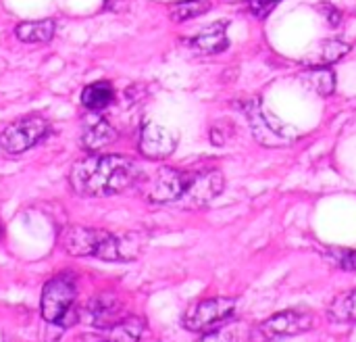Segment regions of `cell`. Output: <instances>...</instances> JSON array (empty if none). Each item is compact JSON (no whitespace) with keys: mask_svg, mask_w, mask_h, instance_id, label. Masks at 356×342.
Masks as SVG:
<instances>
[{"mask_svg":"<svg viewBox=\"0 0 356 342\" xmlns=\"http://www.w3.org/2000/svg\"><path fill=\"white\" fill-rule=\"evenodd\" d=\"M77 301V282L73 274H56L50 278L42 288L40 311L48 324L69 328L81 320L79 311L75 309Z\"/></svg>","mask_w":356,"mask_h":342,"instance_id":"3957f363","label":"cell"},{"mask_svg":"<svg viewBox=\"0 0 356 342\" xmlns=\"http://www.w3.org/2000/svg\"><path fill=\"white\" fill-rule=\"evenodd\" d=\"M140 153L150 161H161L173 155L177 148V136L159 123H144L138 140Z\"/></svg>","mask_w":356,"mask_h":342,"instance_id":"30bf717a","label":"cell"},{"mask_svg":"<svg viewBox=\"0 0 356 342\" xmlns=\"http://www.w3.org/2000/svg\"><path fill=\"white\" fill-rule=\"evenodd\" d=\"M140 182V165L123 155H90L69 171V186L79 196H111Z\"/></svg>","mask_w":356,"mask_h":342,"instance_id":"6da1fadb","label":"cell"},{"mask_svg":"<svg viewBox=\"0 0 356 342\" xmlns=\"http://www.w3.org/2000/svg\"><path fill=\"white\" fill-rule=\"evenodd\" d=\"M86 316H88V322L98 330H108L127 318L123 303L113 295H96L88 303Z\"/></svg>","mask_w":356,"mask_h":342,"instance_id":"8fae6325","label":"cell"},{"mask_svg":"<svg viewBox=\"0 0 356 342\" xmlns=\"http://www.w3.org/2000/svg\"><path fill=\"white\" fill-rule=\"evenodd\" d=\"M319 8H323V10H327V13H330V17H327V19H330V23H332V25H338V23L342 21V13H340V10H336V8H332L330 4L319 6Z\"/></svg>","mask_w":356,"mask_h":342,"instance_id":"cb8c5ba5","label":"cell"},{"mask_svg":"<svg viewBox=\"0 0 356 342\" xmlns=\"http://www.w3.org/2000/svg\"><path fill=\"white\" fill-rule=\"evenodd\" d=\"M209 8H211V4L204 2V0H179V2H175V4H171L169 15H171L173 21L184 23V21H188V19L200 17V15L207 13Z\"/></svg>","mask_w":356,"mask_h":342,"instance_id":"44dd1931","label":"cell"},{"mask_svg":"<svg viewBox=\"0 0 356 342\" xmlns=\"http://www.w3.org/2000/svg\"><path fill=\"white\" fill-rule=\"evenodd\" d=\"M240 109L244 111V115L248 117V123L252 125L254 138L265 144V146H280V144H288L292 140H296V130L290 127L288 123H284L280 117L271 115L267 111V107L261 102V98H252L240 104Z\"/></svg>","mask_w":356,"mask_h":342,"instance_id":"277c9868","label":"cell"},{"mask_svg":"<svg viewBox=\"0 0 356 342\" xmlns=\"http://www.w3.org/2000/svg\"><path fill=\"white\" fill-rule=\"evenodd\" d=\"M223 188H225V178L219 169L194 171L192 184L179 205L184 209H200L211 201H215L223 192Z\"/></svg>","mask_w":356,"mask_h":342,"instance_id":"9c48e42d","label":"cell"},{"mask_svg":"<svg viewBox=\"0 0 356 342\" xmlns=\"http://www.w3.org/2000/svg\"><path fill=\"white\" fill-rule=\"evenodd\" d=\"M15 36L25 44H44L50 42L54 36V21L42 19V21H23L15 27Z\"/></svg>","mask_w":356,"mask_h":342,"instance_id":"e0dca14e","label":"cell"},{"mask_svg":"<svg viewBox=\"0 0 356 342\" xmlns=\"http://www.w3.org/2000/svg\"><path fill=\"white\" fill-rule=\"evenodd\" d=\"M113 100H115V88L111 81H94L81 90V104L92 113L106 109Z\"/></svg>","mask_w":356,"mask_h":342,"instance_id":"2e32d148","label":"cell"},{"mask_svg":"<svg viewBox=\"0 0 356 342\" xmlns=\"http://www.w3.org/2000/svg\"><path fill=\"white\" fill-rule=\"evenodd\" d=\"M58 244L71 257H96L102 261H131L140 253L136 234L121 236L86 226H67L58 234Z\"/></svg>","mask_w":356,"mask_h":342,"instance_id":"7a4b0ae2","label":"cell"},{"mask_svg":"<svg viewBox=\"0 0 356 342\" xmlns=\"http://www.w3.org/2000/svg\"><path fill=\"white\" fill-rule=\"evenodd\" d=\"M315 318L309 311L288 309L280 311L265 322L250 328V342H275L288 336H298L309 330H313Z\"/></svg>","mask_w":356,"mask_h":342,"instance_id":"52a82bcc","label":"cell"},{"mask_svg":"<svg viewBox=\"0 0 356 342\" xmlns=\"http://www.w3.org/2000/svg\"><path fill=\"white\" fill-rule=\"evenodd\" d=\"M323 257L327 263H332L338 270L356 272V251L355 249H342V247H327L323 249Z\"/></svg>","mask_w":356,"mask_h":342,"instance_id":"7402d4cb","label":"cell"},{"mask_svg":"<svg viewBox=\"0 0 356 342\" xmlns=\"http://www.w3.org/2000/svg\"><path fill=\"white\" fill-rule=\"evenodd\" d=\"M300 79L319 96H330L336 90V75L330 67H307V71L300 73Z\"/></svg>","mask_w":356,"mask_h":342,"instance_id":"d6986e66","label":"cell"},{"mask_svg":"<svg viewBox=\"0 0 356 342\" xmlns=\"http://www.w3.org/2000/svg\"><path fill=\"white\" fill-rule=\"evenodd\" d=\"M117 140V130L100 115H88L83 119V134H81V144L86 150L96 153L111 142Z\"/></svg>","mask_w":356,"mask_h":342,"instance_id":"4fadbf2b","label":"cell"},{"mask_svg":"<svg viewBox=\"0 0 356 342\" xmlns=\"http://www.w3.org/2000/svg\"><path fill=\"white\" fill-rule=\"evenodd\" d=\"M2 236H4V230H2V226H0V240H2Z\"/></svg>","mask_w":356,"mask_h":342,"instance_id":"d4e9b609","label":"cell"},{"mask_svg":"<svg viewBox=\"0 0 356 342\" xmlns=\"http://www.w3.org/2000/svg\"><path fill=\"white\" fill-rule=\"evenodd\" d=\"M238 309V301L229 297H215V299H204L196 301L194 305L188 307L184 313V328L190 332H209L215 330L223 324H227Z\"/></svg>","mask_w":356,"mask_h":342,"instance_id":"8992f818","label":"cell"},{"mask_svg":"<svg viewBox=\"0 0 356 342\" xmlns=\"http://www.w3.org/2000/svg\"><path fill=\"white\" fill-rule=\"evenodd\" d=\"M280 2H282V0H246V6H248V10H250L254 17L265 19Z\"/></svg>","mask_w":356,"mask_h":342,"instance_id":"603a6c76","label":"cell"},{"mask_svg":"<svg viewBox=\"0 0 356 342\" xmlns=\"http://www.w3.org/2000/svg\"><path fill=\"white\" fill-rule=\"evenodd\" d=\"M350 50V46L346 42H340V40H325L319 48L311 50L305 59H302V65L307 67H330L334 65L336 61H340L342 56H346Z\"/></svg>","mask_w":356,"mask_h":342,"instance_id":"9a60e30c","label":"cell"},{"mask_svg":"<svg viewBox=\"0 0 356 342\" xmlns=\"http://www.w3.org/2000/svg\"><path fill=\"white\" fill-rule=\"evenodd\" d=\"M327 320L332 324H356V288L338 295L330 303Z\"/></svg>","mask_w":356,"mask_h":342,"instance_id":"ac0fdd59","label":"cell"},{"mask_svg":"<svg viewBox=\"0 0 356 342\" xmlns=\"http://www.w3.org/2000/svg\"><path fill=\"white\" fill-rule=\"evenodd\" d=\"M194 171H181L175 167H161L152 178H148L142 184V194L156 205H169V203H181L186 196L190 184H192Z\"/></svg>","mask_w":356,"mask_h":342,"instance_id":"ba28073f","label":"cell"},{"mask_svg":"<svg viewBox=\"0 0 356 342\" xmlns=\"http://www.w3.org/2000/svg\"><path fill=\"white\" fill-rule=\"evenodd\" d=\"M144 332V320L127 316L123 322L108 330H98V334H83L75 342H138Z\"/></svg>","mask_w":356,"mask_h":342,"instance_id":"7c38bea8","label":"cell"},{"mask_svg":"<svg viewBox=\"0 0 356 342\" xmlns=\"http://www.w3.org/2000/svg\"><path fill=\"white\" fill-rule=\"evenodd\" d=\"M52 132V125L46 117L25 115L13 123H8L0 134V148L6 155H23L29 148L38 146Z\"/></svg>","mask_w":356,"mask_h":342,"instance_id":"5b68a950","label":"cell"},{"mask_svg":"<svg viewBox=\"0 0 356 342\" xmlns=\"http://www.w3.org/2000/svg\"><path fill=\"white\" fill-rule=\"evenodd\" d=\"M198 342H250V330H242V326H219L215 330L204 332Z\"/></svg>","mask_w":356,"mask_h":342,"instance_id":"ffe728a7","label":"cell"},{"mask_svg":"<svg viewBox=\"0 0 356 342\" xmlns=\"http://www.w3.org/2000/svg\"><path fill=\"white\" fill-rule=\"evenodd\" d=\"M186 44L198 52V54H219L229 46L227 40V23L225 21H217L213 25H209L207 29H202L198 36L186 40Z\"/></svg>","mask_w":356,"mask_h":342,"instance_id":"5bb4252c","label":"cell"}]
</instances>
